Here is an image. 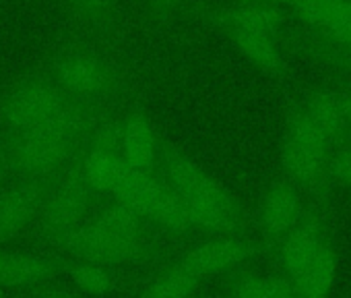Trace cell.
I'll return each mask as SVG.
<instances>
[{"instance_id":"5b68a950","label":"cell","mask_w":351,"mask_h":298,"mask_svg":"<svg viewBox=\"0 0 351 298\" xmlns=\"http://www.w3.org/2000/svg\"><path fill=\"white\" fill-rule=\"evenodd\" d=\"M46 75L73 102L93 108H108L122 89L118 69L91 48L60 52L52 58Z\"/></svg>"},{"instance_id":"8992f818","label":"cell","mask_w":351,"mask_h":298,"mask_svg":"<svg viewBox=\"0 0 351 298\" xmlns=\"http://www.w3.org/2000/svg\"><path fill=\"white\" fill-rule=\"evenodd\" d=\"M85 149V147H83ZM83 149L77 158L56 176L38 220L34 222L32 236L38 242L48 244L50 240L69 234L83 226L95 211L99 195L87 185L83 176Z\"/></svg>"},{"instance_id":"9a60e30c","label":"cell","mask_w":351,"mask_h":298,"mask_svg":"<svg viewBox=\"0 0 351 298\" xmlns=\"http://www.w3.org/2000/svg\"><path fill=\"white\" fill-rule=\"evenodd\" d=\"M308 23L351 48V0H285Z\"/></svg>"},{"instance_id":"d4e9b609","label":"cell","mask_w":351,"mask_h":298,"mask_svg":"<svg viewBox=\"0 0 351 298\" xmlns=\"http://www.w3.org/2000/svg\"><path fill=\"white\" fill-rule=\"evenodd\" d=\"M341 112L345 124H351V93H341Z\"/></svg>"},{"instance_id":"277c9868","label":"cell","mask_w":351,"mask_h":298,"mask_svg":"<svg viewBox=\"0 0 351 298\" xmlns=\"http://www.w3.org/2000/svg\"><path fill=\"white\" fill-rule=\"evenodd\" d=\"M283 275L291 282L300 298H330L337 275V251L324 228L304 216V220L277 244Z\"/></svg>"},{"instance_id":"7a4b0ae2","label":"cell","mask_w":351,"mask_h":298,"mask_svg":"<svg viewBox=\"0 0 351 298\" xmlns=\"http://www.w3.org/2000/svg\"><path fill=\"white\" fill-rule=\"evenodd\" d=\"M345 126L341 93L322 91L306 102L287 122L281 141V162L289 183L316 191L328 174V149Z\"/></svg>"},{"instance_id":"ba28073f","label":"cell","mask_w":351,"mask_h":298,"mask_svg":"<svg viewBox=\"0 0 351 298\" xmlns=\"http://www.w3.org/2000/svg\"><path fill=\"white\" fill-rule=\"evenodd\" d=\"M73 104L75 102L64 95L48 75L27 77L0 100V120L7 126V133L23 130L60 116Z\"/></svg>"},{"instance_id":"30bf717a","label":"cell","mask_w":351,"mask_h":298,"mask_svg":"<svg viewBox=\"0 0 351 298\" xmlns=\"http://www.w3.org/2000/svg\"><path fill=\"white\" fill-rule=\"evenodd\" d=\"M56 176L11 181L0 189V247L19 238L34 226Z\"/></svg>"},{"instance_id":"3957f363","label":"cell","mask_w":351,"mask_h":298,"mask_svg":"<svg viewBox=\"0 0 351 298\" xmlns=\"http://www.w3.org/2000/svg\"><path fill=\"white\" fill-rule=\"evenodd\" d=\"M157 168L161 181L184 199L195 230L215 236H236L246 230V214L240 201L199 164L169 143H159Z\"/></svg>"},{"instance_id":"603a6c76","label":"cell","mask_w":351,"mask_h":298,"mask_svg":"<svg viewBox=\"0 0 351 298\" xmlns=\"http://www.w3.org/2000/svg\"><path fill=\"white\" fill-rule=\"evenodd\" d=\"M21 298H85L77 292H71L66 288H58V286H52V284H44V286H38V288H32V290H23V296Z\"/></svg>"},{"instance_id":"2e32d148","label":"cell","mask_w":351,"mask_h":298,"mask_svg":"<svg viewBox=\"0 0 351 298\" xmlns=\"http://www.w3.org/2000/svg\"><path fill=\"white\" fill-rule=\"evenodd\" d=\"M147 220L155 228H161L176 236H186L195 230L189 209L184 205V199L163 181H161V189L149 209Z\"/></svg>"},{"instance_id":"ffe728a7","label":"cell","mask_w":351,"mask_h":298,"mask_svg":"<svg viewBox=\"0 0 351 298\" xmlns=\"http://www.w3.org/2000/svg\"><path fill=\"white\" fill-rule=\"evenodd\" d=\"M64 273L73 279V284H77L81 290L89 294H108L116 288V275L112 273L110 267L104 265L69 259Z\"/></svg>"},{"instance_id":"7402d4cb","label":"cell","mask_w":351,"mask_h":298,"mask_svg":"<svg viewBox=\"0 0 351 298\" xmlns=\"http://www.w3.org/2000/svg\"><path fill=\"white\" fill-rule=\"evenodd\" d=\"M328 174H332L343 185L351 187V147H345L335 158H330Z\"/></svg>"},{"instance_id":"52a82bcc","label":"cell","mask_w":351,"mask_h":298,"mask_svg":"<svg viewBox=\"0 0 351 298\" xmlns=\"http://www.w3.org/2000/svg\"><path fill=\"white\" fill-rule=\"evenodd\" d=\"M46 247L54 249L56 255L66 257L71 261H83L104 267L118 265H143L159 259V242L157 240H128L106 228H101L95 220H87L77 230L62 234L50 240Z\"/></svg>"},{"instance_id":"44dd1931","label":"cell","mask_w":351,"mask_h":298,"mask_svg":"<svg viewBox=\"0 0 351 298\" xmlns=\"http://www.w3.org/2000/svg\"><path fill=\"white\" fill-rule=\"evenodd\" d=\"M73 9H77L91 23L104 27L112 19V0H69Z\"/></svg>"},{"instance_id":"d6986e66","label":"cell","mask_w":351,"mask_h":298,"mask_svg":"<svg viewBox=\"0 0 351 298\" xmlns=\"http://www.w3.org/2000/svg\"><path fill=\"white\" fill-rule=\"evenodd\" d=\"M199 286V277H195L182 265L173 263L145 284L141 298H193Z\"/></svg>"},{"instance_id":"ac0fdd59","label":"cell","mask_w":351,"mask_h":298,"mask_svg":"<svg viewBox=\"0 0 351 298\" xmlns=\"http://www.w3.org/2000/svg\"><path fill=\"white\" fill-rule=\"evenodd\" d=\"M230 298H300L285 275L238 271L230 282Z\"/></svg>"},{"instance_id":"6da1fadb","label":"cell","mask_w":351,"mask_h":298,"mask_svg":"<svg viewBox=\"0 0 351 298\" xmlns=\"http://www.w3.org/2000/svg\"><path fill=\"white\" fill-rule=\"evenodd\" d=\"M108 118V108L75 102L60 116L32 128L9 130L0 139V179H50L62 172Z\"/></svg>"},{"instance_id":"7c38bea8","label":"cell","mask_w":351,"mask_h":298,"mask_svg":"<svg viewBox=\"0 0 351 298\" xmlns=\"http://www.w3.org/2000/svg\"><path fill=\"white\" fill-rule=\"evenodd\" d=\"M304 220V203L300 189L289 183H273L258 207V228L269 244H279Z\"/></svg>"},{"instance_id":"5bb4252c","label":"cell","mask_w":351,"mask_h":298,"mask_svg":"<svg viewBox=\"0 0 351 298\" xmlns=\"http://www.w3.org/2000/svg\"><path fill=\"white\" fill-rule=\"evenodd\" d=\"M159 137L141 110H130L120 120V154L124 162L143 174L157 172L159 160Z\"/></svg>"},{"instance_id":"e0dca14e","label":"cell","mask_w":351,"mask_h":298,"mask_svg":"<svg viewBox=\"0 0 351 298\" xmlns=\"http://www.w3.org/2000/svg\"><path fill=\"white\" fill-rule=\"evenodd\" d=\"M91 220H95L101 228L128 240H157V232H153L155 226L149 220L114 199L108 201L101 209H97Z\"/></svg>"},{"instance_id":"4fadbf2b","label":"cell","mask_w":351,"mask_h":298,"mask_svg":"<svg viewBox=\"0 0 351 298\" xmlns=\"http://www.w3.org/2000/svg\"><path fill=\"white\" fill-rule=\"evenodd\" d=\"M69 259L48 253H0V290H32L64 273Z\"/></svg>"},{"instance_id":"8fae6325","label":"cell","mask_w":351,"mask_h":298,"mask_svg":"<svg viewBox=\"0 0 351 298\" xmlns=\"http://www.w3.org/2000/svg\"><path fill=\"white\" fill-rule=\"evenodd\" d=\"M256 253H258V244L242 234L215 236L186 251L176 263L182 265L186 271H191L195 277L203 282L205 277L240 269Z\"/></svg>"},{"instance_id":"9c48e42d","label":"cell","mask_w":351,"mask_h":298,"mask_svg":"<svg viewBox=\"0 0 351 298\" xmlns=\"http://www.w3.org/2000/svg\"><path fill=\"white\" fill-rule=\"evenodd\" d=\"M232 36L238 50L263 73L279 75L283 56L277 44V13L263 5H244L230 15Z\"/></svg>"},{"instance_id":"cb8c5ba5","label":"cell","mask_w":351,"mask_h":298,"mask_svg":"<svg viewBox=\"0 0 351 298\" xmlns=\"http://www.w3.org/2000/svg\"><path fill=\"white\" fill-rule=\"evenodd\" d=\"M176 3H178V0H151V15L155 19H161L173 9Z\"/></svg>"}]
</instances>
